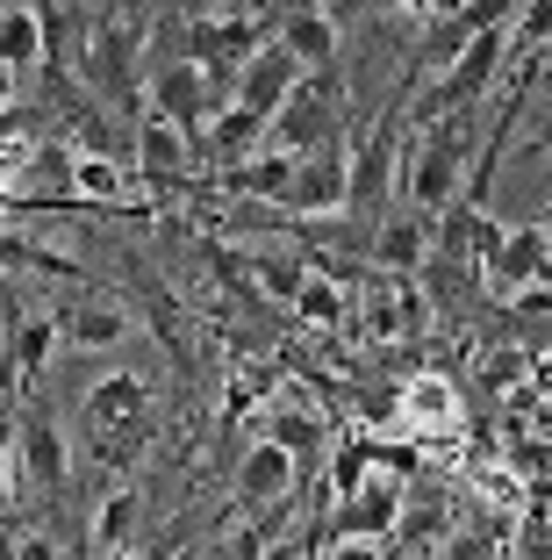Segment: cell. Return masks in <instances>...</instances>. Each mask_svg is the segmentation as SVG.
I'll use <instances>...</instances> for the list:
<instances>
[{
	"label": "cell",
	"instance_id": "cell-1",
	"mask_svg": "<svg viewBox=\"0 0 552 560\" xmlns=\"http://www.w3.org/2000/svg\"><path fill=\"white\" fill-rule=\"evenodd\" d=\"M473 159H481V144H473V108L431 116V122H423V137H416V151H409V165H402V195L416 201L423 215H438L445 201L467 195Z\"/></svg>",
	"mask_w": 552,
	"mask_h": 560
},
{
	"label": "cell",
	"instance_id": "cell-2",
	"mask_svg": "<svg viewBox=\"0 0 552 560\" xmlns=\"http://www.w3.org/2000/svg\"><path fill=\"white\" fill-rule=\"evenodd\" d=\"M151 388L137 374H101L94 388L80 396V424H86V445H94L108 467H137L144 460V445H151Z\"/></svg>",
	"mask_w": 552,
	"mask_h": 560
},
{
	"label": "cell",
	"instance_id": "cell-3",
	"mask_svg": "<svg viewBox=\"0 0 552 560\" xmlns=\"http://www.w3.org/2000/svg\"><path fill=\"white\" fill-rule=\"evenodd\" d=\"M80 72H86V86H94L108 108H137V94H144V22H137L130 8L86 22Z\"/></svg>",
	"mask_w": 552,
	"mask_h": 560
},
{
	"label": "cell",
	"instance_id": "cell-4",
	"mask_svg": "<svg viewBox=\"0 0 552 560\" xmlns=\"http://www.w3.org/2000/svg\"><path fill=\"white\" fill-rule=\"evenodd\" d=\"M330 137H344V80H338V66L302 72V86L280 101V116H273V144L294 151V159L316 151V144H330Z\"/></svg>",
	"mask_w": 552,
	"mask_h": 560
},
{
	"label": "cell",
	"instance_id": "cell-5",
	"mask_svg": "<svg viewBox=\"0 0 552 560\" xmlns=\"http://www.w3.org/2000/svg\"><path fill=\"white\" fill-rule=\"evenodd\" d=\"M503 66H509V30H473L467 50H459L453 66L438 72V86H431V101H423V122H431V116H453V108H481Z\"/></svg>",
	"mask_w": 552,
	"mask_h": 560
},
{
	"label": "cell",
	"instance_id": "cell-6",
	"mask_svg": "<svg viewBox=\"0 0 552 560\" xmlns=\"http://www.w3.org/2000/svg\"><path fill=\"white\" fill-rule=\"evenodd\" d=\"M344 187H352V144L330 137V144L294 159V180L280 195V209L287 215H344Z\"/></svg>",
	"mask_w": 552,
	"mask_h": 560
},
{
	"label": "cell",
	"instance_id": "cell-7",
	"mask_svg": "<svg viewBox=\"0 0 552 560\" xmlns=\"http://www.w3.org/2000/svg\"><path fill=\"white\" fill-rule=\"evenodd\" d=\"M144 108H151V116H165V122H179L187 137H201V130H209V116H215L209 66H201V58H165V66L151 72V86H144Z\"/></svg>",
	"mask_w": 552,
	"mask_h": 560
},
{
	"label": "cell",
	"instance_id": "cell-8",
	"mask_svg": "<svg viewBox=\"0 0 552 560\" xmlns=\"http://www.w3.org/2000/svg\"><path fill=\"white\" fill-rule=\"evenodd\" d=\"M395 122H402V108H388V122H380V130L352 151V187H344V215H352V223H366V231L380 223V201H388V187H395Z\"/></svg>",
	"mask_w": 552,
	"mask_h": 560
},
{
	"label": "cell",
	"instance_id": "cell-9",
	"mask_svg": "<svg viewBox=\"0 0 552 560\" xmlns=\"http://www.w3.org/2000/svg\"><path fill=\"white\" fill-rule=\"evenodd\" d=\"M15 460H22V475L36 481L44 495H58L72 481V445H66V424L44 410V402H30V410L15 417Z\"/></svg>",
	"mask_w": 552,
	"mask_h": 560
},
{
	"label": "cell",
	"instance_id": "cell-10",
	"mask_svg": "<svg viewBox=\"0 0 552 560\" xmlns=\"http://www.w3.org/2000/svg\"><path fill=\"white\" fill-rule=\"evenodd\" d=\"M302 72H309V66H302V58H294L280 36H266V44L237 66V86H230V101H244V108H259V116L273 122V116H280V101L302 86Z\"/></svg>",
	"mask_w": 552,
	"mask_h": 560
},
{
	"label": "cell",
	"instance_id": "cell-11",
	"mask_svg": "<svg viewBox=\"0 0 552 560\" xmlns=\"http://www.w3.org/2000/svg\"><path fill=\"white\" fill-rule=\"evenodd\" d=\"M266 144H273V122H266L259 108H244V101H223L209 116V130L195 137V159L209 165V173H223V165L251 159V151H266Z\"/></svg>",
	"mask_w": 552,
	"mask_h": 560
},
{
	"label": "cell",
	"instance_id": "cell-12",
	"mask_svg": "<svg viewBox=\"0 0 552 560\" xmlns=\"http://www.w3.org/2000/svg\"><path fill=\"white\" fill-rule=\"evenodd\" d=\"M395 517H402V481L366 475L359 489H344L338 517H330V539H395ZM324 539V553H330Z\"/></svg>",
	"mask_w": 552,
	"mask_h": 560
},
{
	"label": "cell",
	"instance_id": "cell-13",
	"mask_svg": "<svg viewBox=\"0 0 552 560\" xmlns=\"http://www.w3.org/2000/svg\"><path fill=\"white\" fill-rule=\"evenodd\" d=\"M50 346H58V316H15V310H8L0 388H8V396H36V374L50 366Z\"/></svg>",
	"mask_w": 552,
	"mask_h": 560
},
{
	"label": "cell",
	"instance_id": "cell-14",
	"mask_svg": "<svg viewBox=\"0 0 552 560\" xmlns=\"http://www.w3.org/2000/svg\"><path fill=\"white\" fill-rule=\"evenodd\" d=\"M273 36L302 58L309 72L338 66V15H330L324 0H280V15H273Z\"/></svg>",
	"mask_w": 552,
	"mask_h": 560
},
{
	"label": "cell",
	"instance_id": "cell-15",
	"mask_svg": "<svg viewBox=\"0 0 552 560\" xmlns=\"http://www.w3.org/2000/svg\"><path fill=\"white\" fill-rule=\"evenodd\" d=\"M488 288H503V295H524L531 280L552 273V252H545V223H517V231H503V245L481 259Z\"/></svg>",
	"mask_w": 552,
	"mask_h": 560
},
{
	"label": "cell",
	"instance_id": "cell-16",
	"mask_svg": "<svg viewBox=\"0 0 552 560\" xmlns=\"http://www.w3.org/2000/svg\"><path fill=\"white\" fill-rule=\"evenodd\" d=\"M302 481V467H294V453L280 439H259L251 453L237 460V503L244 511H266V503H280V495Z\"/></svg>",
	"mask_w": 552,
	"mask_h": 560
},
{
	"label": "cell",
	"instance_id": "cell-17",
	"mask_svg": "<svg viewBox=\"0 0 552 560\" xmlns=\"http://www.w3.org/2000/svg\"><path fill=\"white\" fill-rule=\"evenodd\" d=\"M287 180H294V151H280V144H266V151H251V159L215 173V187H230V195H244V201H266V209H280Z\"/></svg>",
	"mask_w": 552,
	"mask_h": 560
},
{
	"label": "cell",
	"instance_id": "cell-18",
	"mask_svg": "<svg viewBox=\"0 0 552 560\" xmlns=\"http://www.w3.org/2000/svg\"><path fill=\"white\" fill-rule=\"evenodd\" d=\"M431 266V223L416 215H380L374 223V273H423Z\"/></svg>",
	"mask_w": 552,
	"mask_h": 560
},
{
	"label": "cell",
	"instance_id": "cell-19",
	"mask_svg": "<svg viewBox=\"0 0 552 560\" xmlns=\"http://www.w3.org/2000/svg\"><path fill=\"white\" fill-rule=\"evenodd\" d=\"M137 165H144L151 180H179V173H195V137L179 130V122H165V116H151L144 108V130H137Z\"/></svg>",
	"mask_w": 552,
	"mask_h": 560
},
{
	"label": "cell",
	"instance_id": "cell-20",
	"mask_svg": "<svg viewBox=\"0 0 552 560\" xmlns=\"http://www.w3.org/2000/svg\"><path fill=\"white\" fill-rule=\"evenodd\" d=\"M58 316V338L66 346H80V352H101V346H122L130 338V316L115 310V302H72V310H50Z\"/></svg>",
	"mask_w": 552,
	"mask_h": 560
},
{
	"label": "cell",
	"instance_id": "cell-21",
	"mask_svg": "<svg viewBox=\"0 0 552 560\" xmlns=\"http://www.w3.org/2000/svg\"><path fill=\"white\" fill-rule=\"evenodd\" d=\"M259 439H280L294 453V467H302V475H309V467L330 453V424H324V417H309V410H273V417H259Z\"/></svg>",
	"mask_w": 552,
	"mask_h": 560
},
{
	"label": "cell",
	"instance_id": "cell-22",
	"mask_svg": "<svg viewBox=\"0 0 552 560\" xmlns=\"http://www.w3.org/2000/svg\"><path fill=\"white\" fill-rule=\"evenodd\" d=\"M50 58V30H44V8H0V66H44Z\"/></svg>",
	"mask_w": 552,
	"mask_h": 560
},
{
	"label": "cell",
	"instance_id": "cell-23",
	"mask_svg": "<svg viewBox=\"0 0 552 560\" xmlns=\"http://www.w3.org/2000/svg\"><path fill=\"white\" fill-rule=\"evenodd\" d=\"M137 511H144V503H137V489H115L108 503L86 517V553H122V546H130V532H137Z\"/></svg>",
	"mask_w": 552,
	"mask_h": 560
},
{
	"label": "cell",
	"instance_id": "cell-24",
	"mask_svg": "<svg viewBox=\"0 0 552 560\" xmlns=\"http://www.w3.org/2000/svg\"><path fill=\"white\" fill-rule=\"evenodd\" d=\"M251 280H259V295L294 302V295H302V280H309V259H294L287 245H266V252H251Z\"/></svg>",
	"mask_w": 552,
	"mask_h": 560
},
{
	"label": "cell",
	"instance_id": "cell-25",
	"mask_svg": "<svg viewBox=\"0 0 552 560\" xmlns=\"http://www.w3.org/2000/svg\"><path fill=\"white\" fill-rule=\"evenodd\" d=\"M0 273H50V280H80V266L58 259L50 245H30V237L0 231Z\"/></svg>",
	"mask_w": 552,
	"mask_h": 560
},
{
	"label": "cell",
	"instance_id": "cell-26",
	"mask_svg": "<svg viewBox=\"0 0 552 560\" xmlns=\"http://www.w3.org/2000/svg\"><path fill=\"white\" fill-rule=\"evenodd\" d=\"M287 310L302 316V324H324V330H330V324H344V280H330V273H316V266H309L302 295H294Z\"/></svg>",
	"mask_w": 552,
	"mask_h": 560
},
{
	"label": "cell",
	"instance_id": "cell-27",
	"mask_svg": "<svg viewBox=\"0 0 552 560\" xmlns=\"http://www.w3.org/2000/svg\"><path fill=\"white\" fill-rule=\"evenodd\" d=\"M80 201H122V165L108 151H80V173H72Z\"/></svg>",
	"mask_w": 552,
	"mask_h": 560
},
{
	"label": "cell",
	"instance_id": "cell-28",
	"mask_svg": "<svg viewBox=\"0 0 552 560\" xmlns=\"http://www.w3.org/2000/svg\"><path fill=\"white\" fill-rule=\"evenodd\" d=\"M552 36V0H524L517 22H509V58H538Z\"/></svg>",
	"mask_w": 552,
	"mask_h": 560
},
{
	"label": "cell",
	"instance_id": "cell-29",
	"mask_svg": "<svg viewBox=\"0 0 552 560\" xmlns=\"http://www.w3.org/2000/svg\"><path fill=\"white\" fill-rule=\"evenodd\" d=\"M438 532H445V503H431V495H416V503L395 517V539L402 546H431Z\"/></svg>",
	"mask_w": 552,
	"mask_h": 560
},
{
	"label": "cell",
	"instance_id": "cell-30",
	"mask_svg": "<svg viewBox=\"0 0 552 560\" xmlns=\"http://www.w3.org/2000/svg\"><path fill=\"white\" fill-rule=\"evenodd\" d=\"M266 388H273V366H244V374L230 381V396H223V417H244L251 396H266Z\"/></svg>",
	"mask_w": 552,
	"mask_h": 560
},
{
	"label": "cell",
	"instance_id": "cell-31",
	"mask_svg": "<svg viewBox=\"0 0 552 560\" xmlns=\"http://www.w3.org/2000/svg\"><path fill=\"white\" fill-rule=\"evenodd\" d=\"M374 467V445H338V489H359Z\"/></svg>",
	"mask_w": 552,
	"mask_h": 560
},
{
	"label": "cell",
	"instance_id": "cell-32",
	"mask_svg": "<svg viewBox=\"0 0 552 560\" xmlns=\"http://www.w3.org/2000/svg\"><path fill=\"white\" fill-rule=\"evenodd\" d=\"M409 410H423V417H431V410H453V396H445V381H416V388H409Z\"/></svg>",
	"mask_w": 552,
	"mask_h": 560
},
{
	"label": "cell",
	"instance_id": "cell-33",
	"mask_svg": "<svg viewBox=\"0 0 552 560\" xmlns=\"http://www.w3.org/2000/svg\"><path fill=\"white\" fill-rule=\"evenodd\" d=\"M8 453H15V424H0V517H8V475H15Z\"/></svg>",
	"mask_w": 552,
	"mask_h": 560
},
{
	"label": "cell",
	"instance_id": "cell-34",
	"mask_svg": "<svg viewBox=\"0 0 552 560\" xmlns=\"http://www.w3.org/2000/svg\"><path fill=\"white\" fill-rule=\"evenodd\" d=\"M15 108V66H0V116Z\"/></svg>",
	"mask_w": 552,
	"mask_h": 560
},
{
	"label": "cell",
	"instance_id": "cell-35",
	"mask_svg": "<svg viewBox=\"0 0 552 560\" xmlns=\"http://www.w3.org/2000/svg\"><path fill=\"white\" fill-rule=\"evenodd\" d=\"M467 0H423V15H459Z\"/></svg>",
	"mask_w": 552,
	"mask_h": 560
},
{
	"label": "cell",
	"instance_id": "cell-36",
	"mask_svg": "<svg viewBox=\"0 0 552 560\" xmlns=\"http://www.w3.org/2000/svg\"><path fill=\"white\" fill-rule=\"evenodd\" d=\"M8 302H15V288H8V280H0V330H8Z\"/></svg>",
	"mask_w": 552,
	"mask_h": 560
},
{
	"label": "cell",
	"instance_id": "cell-37",
	"mask_svg": "<svg viewBox=\"0 0 552 560\" xmlns=\"http://www.w3.org/2000/svg\"><path fill=\"white\" fill-rule=\"evenodd\" d=\"M538 80H545V86H552V50H538Z\"/></svg>",
	"mask_w": 552,
	"mask_h": 560
},
{
	"label": "cell",
	"instance_id": "cell-38",
	"mask_svg": "<svg viewBox=\"0 0 552 560\" xmlns=\"http://www.w3.org/2000/svg\"><path fill=\"white\" fill-rule=\"evenodd\" d=\"M545 252H552V223H545Z\"/></svg>",
	"mask_w": 552,
	"mask_h": 560
}]
</instances>
